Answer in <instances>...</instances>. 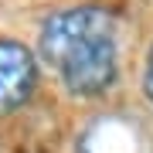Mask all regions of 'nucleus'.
I'll use <instances>...</instances> for the list:
<instances>
[{
    "label": "nucleus",
    "instance_id": "1",
    "mask_svg": "<svg viewBox=\"0 0 153 153\" xmlns=\"http://www.w3.org/2000/svg\"><path fill=\"white\" fill-rule=\"evenodd\" d=\"M38 58L75 99H99L119 78V24L105 7H65L44 17Z\"/></svg>",
    "mask_w": 153,
    "mask_h": 153
},
{
    "label": "nucleus",
    "instance_id": "2",
    "mask_svg": "<svg viewBox=\"0 0 153 153\" xmlns=\"http://www.w3.org/2000/svg\"><path fill=\"white\" fill-rule=\"evenodd\" d=\"M38 88V55L17 38H0V119L21 112Z\"/></svg>",
    "mask_w": 153,
    "mask_h": 153
},
{
    "label": "nucleus",
    "instance_id": "3",
    "mask_svg": "<svg viewBox=\"0 0 153 153\" xmlns=\"http://www.w3.org/2000/svg\"><path fill=\"white\" fill-rule=\"evenodd\" d=\"M75 153H153V143L129 116H99L78 136Z\"/></svg>",
    "mask_w": 153,
    "mask_h": 153
},
{
    "label": "nucleus",
    "instance_id": "4",
    "mask_svg": "<svg viewBox=\"0 0 153 153\" xmlns=\"http://www.w3.org/2000/svg\"><path fill=\"white\" fill-rule=\"evenodd\" d=\"M143 95H146V102L153 105V44H150L146 65H143Z\"/></svg>",
    "mask_w": 153,
    "mask_h": 153
}]
</instances>
